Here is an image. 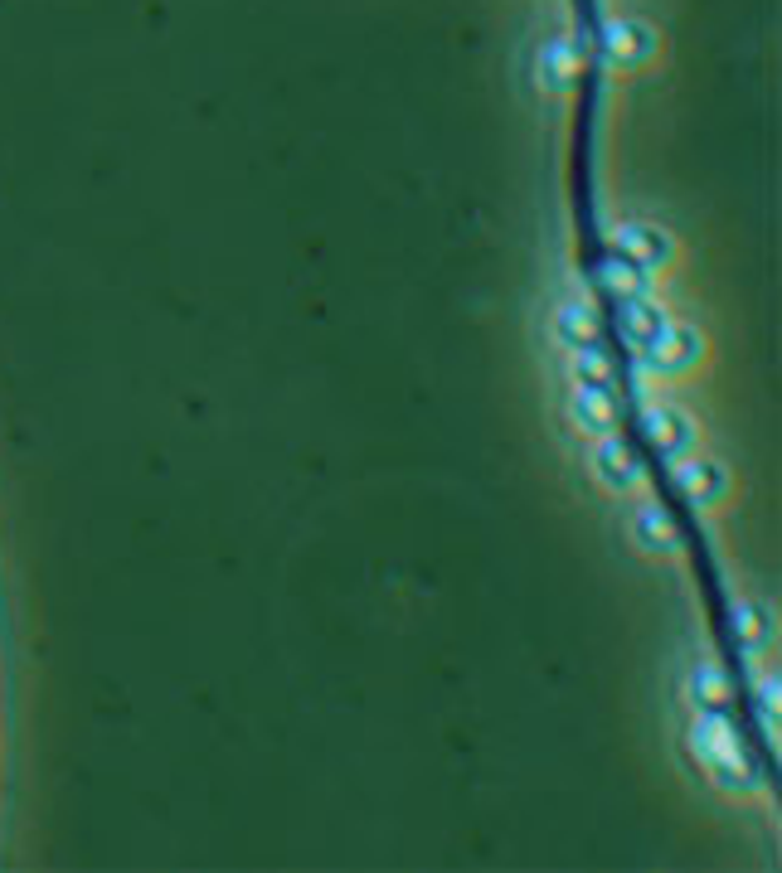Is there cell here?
<instances>
[{
  "label": "cell",
  "mask_w": 782,
  "mask_h": 873,
  "mask_svg": "<svg viewBox=\"0 0 782 873\" xmlns=\"http://www.w3.org/2000/svg\"><path fill=\"white\" fill-rule=\"evenodd\" d=\"M646 437H652V447L661 452V456H691L695 452V423H691V413H681V408H666V403H652L646 408Z\"/></svg>",
  "instance_id": "obj_5"
},
{
  "label": "cell",
  "mask_w": 782,
  "mask_h": 873,
  "mask_svg": "<svg viewBox=\"0 0 782 873\" xmlns=\"http://www.w3.org/2000/svg\"><path fill=\"white\" fill-rule=\"evenodd\" d=\"M588 466H593V476H598V486L613 490V495H632V490H642V480H646L642 456L632 452L622 437H613V433L598 437V447H593Z\"/></svg>",
  "instance_id": "obj_2"
},
{
  "label": "cell",
  "mask_w": 782,
  "mask_h": 873,
  "mask_svg": "<svg viewBox=\"0 0 782 873\" xmlns=\"http://www.w3.org/2000/svg\"><path fill=\"white\" fill-rule=\"evenodd\" d=\"M691 747H695V757L705 762V772L714 776V786H724V791H753V762H749V747L739 743V733H734V723L729 718H720L710 708L705 718H695V728H691Z\"/></svg>",
  "instance_id": "obj_1"
},
{
  "label": "cell",
  "mask_w": 782,
  "mask_h": 873,
  "mask_svg": "<svg viewBox=\"0 0 782 873\" xmlns=\"http://www.w3.org/2000/svg\"><path fill=\"white\" fill-rule=\"evenodd\" d=\"M550 69H554V78H550V88H554V92H564L568 83H574V73H578V63H568V49L560 44V49H550Z\"/></svg>",
  "instance_id": "obj_14"
},
{
  "label": "cell",
  "mask_w": 782,
  "mask_h": 873,
  "mask_svg": "<svg viewBox=\"0 0 782 873\" xmlns=\"http://www.w3.org/2000/svg\"><path fill=\"white\" fill-rule=\"evenodd\" d=\"M675 480H681V490L691 495L695 505H714V500H724V490H729L724 466L710 462V456H695V452H691V462H675Z\"/></svg>",
  "instance_id": "obj_7"
},
{
  "label": "cell",
  "mask_w": 782,
  "mask_h": 873,
  "mask_svg": "<svg viewBox=\"0 0 782 873\" xmlns=\"http://www.w3.org/2000/svg\"><path fill=\"white\" fill-rule=\"evenodd\" d=\"M554 335H560L564 349H583V345H598L603 340V320L593 306L583 301H564L560 311H554Z\"/></svg>",
  "instance_id": "obj_9"
},
{
  "label": "cell",
  "mask_w": 782,
  "mask_h": 873,
  "mask_svg": "<svg viewBox=\"0 0 782 873\" xmlns=\"http://www.w3.org/2000/svg\"><path fill=\"white\" fill-rule=\"evenodd\" d=\"M613 248L627 262H637V267H661L671 258V238L661 234V228H652V224H617L613 228Z\"/></svg>",
  "instance_id": "obj_6"
},
{
  "label": "cell",
  "mask_w": 782,
  "mask_h": 873,
  "mask_svg": "<svg viewBox=\"0 0 782 873\" xmlns=\"http://www.w3.org/2000/svg\"><path fill=\"white\" fill-rule=\"evenodd\" d=\"M632 539H637L642 554H675V548H681V529H675L661 505H637V515H632Z\"/></svg>",
  "instance_id": "obj_8"
},
{
  "label": "cell",
  "mask_w": 782,
  "mask_h": 873,
  "mask_svg": "<svg viewBox=\"0 0 782 873\" xmlns=\"http://www.w3.org/2000/svg\"><path fill=\"white\" fill-rule=\"evenodd\" d=\"M574 374L578 384H613V355L603 349V340L574 349Z\"/></svg>",
  "instance_id": "obj_12"
},
{
  "label": "cell",
  "mask_w": 782,
  "mask_h": 873,
  "mask_svg": "<svg viewBox=\"0 0 782 873\" xmlns=\"http://www.w3.org/2000/svg\"><path fill=\"white\" fill-rule=\"evenodd\" d=\"M661 320H666V316H661V306L646 297V291H637V297H622L617 326H622V340H627V345L642 349L646 340H652V330L661 326Z\"/></svg>",
  "instance_id": "obj_10"
},
{
  "label": "cell",
  "mask_w": 782,
  "mask_h": 873,
  "mask_svg": "<svg viewBox=\"0 0 782 873\" xmlns=\"http://www.w3.org/2000/svg\"><path fill=\"white\" fill-rule=\"evenodd\" d=\"M695 694L705 698V708H720V704H729V684H724V675L714 665H705L695 675Z\"/></svg>",
  "instance_id": "obj_13"
},
{
  "label": "cell",
  "mask_w": 782,
  "mask_h": 873,
  "mask_svg": "<svg viewBox=\"0 0 782 873\" xmlns=\"http://www.w3.org/2000/svg\"><path fill=\"white\" fill-rule=\"evenodd\" d=\"M642 359H646V369H656V374H685L700 359V340H695V330L675 326V320H661L652 330V340L642 345Z\"/></svg>",
  "instance_id": "obj_3"
},
{
  "label": "cell",
  "mask_w": 782,
  "mask_h": 873,
  "mask_svg": "<svg viewBox=\"0 0 782 873\" xmlns=\"http://www.w3.org/2000/svg\"><path fill=\"white\" fill-rule=\"evenodd\" d=\"M568 418H574V427H578V433H588V437L617 433L622 408H617L613 384H578L574 398H568Z\"/></svg>",
  "instance_id": "obj_4"
},
{
  "label": "cell",
  "mask_w": 782,
  "mask_h": 873,
  "mask_svg": "<svg viewBox=\"0 0 782 873\" xmlns=\"http://www.w3.org/2000/svg\"><path fill=\"white\" fill-rule=\"evenodd\" d=\"M598 281H603V287H613L617 297H637V291L646 287V267H637V262L622 258V252H613V258L598 267Z\"/></svg>",
  "instance_id": "obj_11"
}]
</instances>
